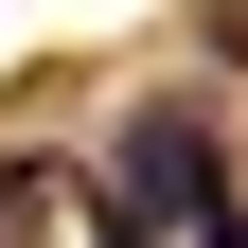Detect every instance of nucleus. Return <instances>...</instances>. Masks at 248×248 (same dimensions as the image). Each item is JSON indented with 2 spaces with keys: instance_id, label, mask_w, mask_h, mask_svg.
<instances>
[{
  "instance_id": "obj_1",
  "label": "nucleus",
  "mask_w": 248,
  "mask_h": 248,
  "mask_svg": "<svg viewBox=\"0 0 248 248\" xmlns=\"http://www.w3.org/2000/svg\"><path fill=\"white\" fill-rule=\"evenodd\" d=\"M89 195H124L142 231H195L213 195H231V124H213V89H142V107L107 124V177Z\"/></svg>"
},
{
  "instance_id": "obj_2",
  "label": "nucleus",
  "mask_w": 248,
  "mask_h": 248,
  "mask_svg": "<svg viewBox=\"0 0 248 248\" xmlns=\"http://www.w3.org/2000/svg\"><path fill=\"white\" fill-rule=\"evenodd\" d=\"M195 53H213V71H248V0H195Z\"/></svg>"
},
{
  "instance_id": "obj_3",
  "label": "nucleus",
  "mask_w": 248,
  "mask_h": 248,
  "mask_svg": "<svg viewBox=\"0 0 248 248\" xmlns=\"http://www.w3.org/2000/svg\"><path fill=\"white\" fill-rule=\"evenodd\" d=\"M89 248H177V231H142L124 195H89Z\"/></svg>"
},
{
  "instance_id": "obj_4",
  "label": "nucleus",
  "mask_w": 248,
  "mask_h": 248,
  "mask_svg": "<svg viewBox=\"0 0 248 248\" xmlns=\"http://www.w3.org/2000/svg\"><path fill=\"white\" fill-rule=\"evenodd\" d=\"M195 248H248V195H213V213H195Z\"/></svg>"
}]
</instances>
